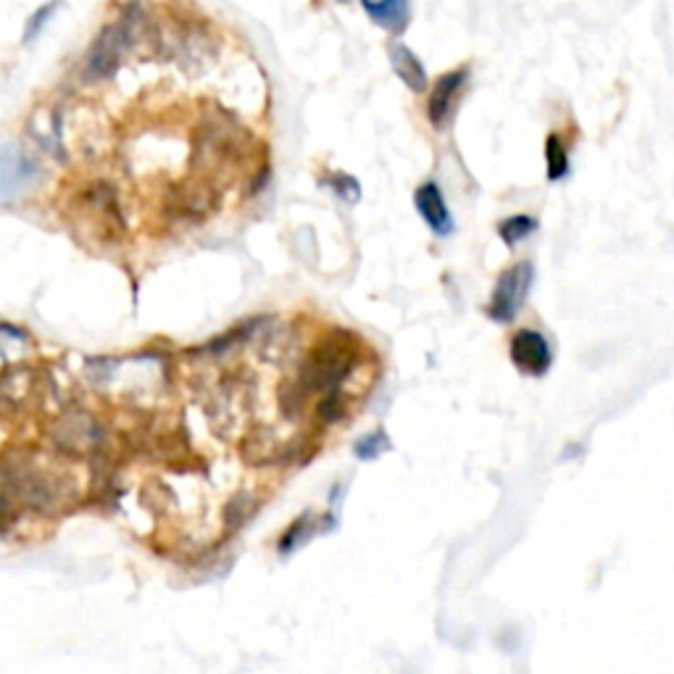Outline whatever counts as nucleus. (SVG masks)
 <instances>
[{
  "label": "nucleus",
  "mask_w": 674,
  "mask_h": 674,
  "mask_svg": "<svg viewBox=\"0 0 674 674\" xmlns=\"http://www.w3.org/2000/svg\"><path fill=\"white\" fill-rule=\"evenodd\" d=\"M538 230V222L532 217H524V213H519V217L506 219L504 224H500V237L506 240L509 245L522 243L527 235H532V232Z\"/></svg>",
  "instance_id": "f8f14e48"
},
{
  "label": "nucleus",
  "mask_w": 674,
  "mask_h": 674,
  "mask_svg": "<svg viewBox=\"0 0 674 674\" xmlns=\"http://www.w3.org/2000/svg\"><path fill=\"white\" fill-rule=\"evenodd\" d=\"M532 285V264H517L509 272H504L498 279L496 290H493L490 306H487V317H493L496 322H511L517 317L519 309L524 306L527 292Z\"/></svg>",
  "instance_id": "20e7f679"
},
{
  "label": "nucleus",
  "mask_w": 674,
  "mask_h": 674,
  "mask_svg": "<svg viewBox=\"0 0 674 674\" xmlns=\"http://www.w3.org/2000/svg\"><path fill=\"white\" fill-rule=\"evenodd\" d=\"M417 209L419 213H422V219L427 224L432 226V232L435 235H451L453 230V219H451V211H449V203H445L443 192H440L438 185L427 183L422 185V188L417 190Z\"/></svg>",
  "instance_id": "0eeeda50"
},
{
  "label": "nucleus",
  "mask_w": 674,
  "mask_h": 674,
  "mask_svg": "<svg viewBox=\"0 0 674 674\" xmlns=\"http://www.w3.org/2000/svg\"><path fill=\"white\" fill-rule=\"evenodd\" d=\"M356 338H327L324 343H319L317 349L311 351V356L300 366L296 379L309 396H313V393L330 396V393L343 390V383L353 375V369H356Z\"/></svg>",
  "instance_id": "f257e3e1"
},
{
  "label": "nucleus",
  "mask_w": 674,
  "mask_h": 674,
  "mask_svg": "<svg viewBox=\"0 0 674 674\" xmlns=\"http://www.w3.org/2000/svg\"><path fill=\"white\" fill-rule=\"evenodd\" d=\"M53 9H58V0H53V3L45 5V9H40L35 16L30 19V24H26V40H32L40 32V26H43L48 19L53 16Z\"/></svg>",
  "instance_id": "2eb2a0df"
},
{
  "label": "nucleus",
  "mask_w": 674,
  "mask_h": 674,
  "mask_svg": "<svg viewBox=\"0 0 674 674\" xmlns=\"http://www.w3.org/2000/svg\"><path fill=\"white\" fill-rule=\"evenodd\" d=\"M53 440L71 456H88L103 445V427L88 411L69 409L53 427Z\"/></svg>",
  "instance_id": "7ed1b4c3"
},
{
  "label": "nucleus",
  "mask_w": 674,
  "mask_h": 674,
  "mask_svg": "<svg viewBox=\"0 0 674 674\" xmlns=\"http://www.w3.org/2000/svg\"><path fill=\"white\" fill-rule=\"evenodd\" d=\"M338 3H351V0H338Z\"/></svg>",
  "instance_id": "dca6fc26"
},
{
  "label": "nucleus",
  "mask_w": 674,
  "mask_h": 674,
  "mask_svg": "<svg viewBox=\"0 0 674 674\" xmlns=\"http://www.w3.org/2000/svg\"><path fill=\"white\" fill-rule=\"evenodd\" d=\"M466 77H469V69H456L449 71V75H443L438 79L435 90H432L430 96V106H427V113H430V122L438 126V130H443L445 124L451 122L453 111H456L458 96H462Z\"/></svg>",
  "instance_id": "423d86ee"
},
{
  "label": "nucleus",
  "mask_w": 674,
  "mask_h": 674,
  "mask_svg": "<svg viewBox=\"0 0 674 674\" xmlns=\"http://www.w3.org/2000/svg\"><path fill=\"white\" fill-rule=\"evenodd\" d=\"M35 175H37V169L26 162L22 153L13 151L11 145L3 151V198L5 200H11L13 192H16L19 188H24V185L30 183Z\"/></svg>",
  "instance_id": "9d476101"
},
{
  "label": "nucleus",
  "mask_w": 674,
  "mask_h": 674,
  "mask_svg": "<svg viewBox=\"0 0 674 674\" xmlns=\"http://www.w3.org/2000/svg\"><path fill=\"white\" fill-rule=\"evenodd\" d=\"M545 162H549V179H553V183L566 177V172H570V156H566V148L559 135L545 140Z\"/></svg>",
  "instance_id": "9b49d317"
},
{
  "label": "nucleus",
  "mask_w": 674,
  "mask_h": 674,
  "mask_svg": "<svg viewBox=\"0 0 674 674\" xmlns=\"http://www.w3.org/2000/svg\"><path fill=\"white\" fill-rule=\"evenodd\" d=\"M253 509H256V500H253L248 493H237V496L226 504L224 524L230 527V530H237V527L251 517Z\"/></svg>",
  "instance_id": "ddd939ff"
},
{
  "label": "nucleus",
  "mask_w": 674,
  "mask_h": 674,
  "mask_svg": "<svg viewBox=\"0 0 674 674\" xmlns=\"http://www.w3.org/2000/svg\"><path fill=\"white\" fill-rule=\"evenodd\" d=\"M364 11L377 26L390 32V35H400L409 26L411 19V0H362Z\"/></svg>",
  "instance_id": "6e6552de"
},
{
  "label": "nucleus",
  "mask_w": 674,
  "mask_h": 674,
  "mask_svg": "<svg viewBox=\"0 0 674 674\" xmlns=\"http://www.w3.org/2000/svg\"><path fill=\"white\" fill-rule=\"evenodd\" d=\"M132 35H135V24L130 16H124L122 22L106 26L100 32V37L92 43L88 53V62H85V71L90 79H103L111 77L124 62V53L130 48Z\"/></svg>",
  "instance_id": "f03ea898"
},
{
  "label": "nucleus",
  "mask_w": 674,
  "mask_h": 674,
  "mask_svg": "<svg viewBox=\"0 0 674 674\" xmlns=\"http://www.w3.org/2000/svg\"><path fill=\"white\" fill-rule=\"evenodd\" d=\"M385 451H390V440H387L385 432H375V435L364 438L362 443L356 445V456L364 458V462H372V458L383 456Z\"/></svg>",
  "instance_id": "4468645a"
},
{
  "label": "nucleus",
  "mask_w": 674,
  "mask_h": 674,
  "mask_svg": "<svg viewBox=\"0 0 674 674\" xmlns=\"http://www.w3.org/2000/svg\"><path fill=\"white\" fill-rule=\"evenodd\" d=\"M511 362L522 375L530 377H543L551 369L553 353L545 335H540L535 330H519L511 338Z\"/></svg>",
  "instance_id": "39448f33"
},
{
  "label": "nucleus",
  "mask_w": 674,
  "mask_h": 674,
  "mask_svg": "<svg viewBox=\"0 0 674 674\" xmlns=\"http://www.w3.org/2000/svg\"><path fill=\"white\" fill-rule=\"evenodd\" d=\"M390 62H393V69H396V75L406 82V88L413 92L427 90L424 66L409 48H406V45H400V43L390 45Z\"/></svg>",
  "instance_id": "1a4fd4ad"
}]
</instances>
